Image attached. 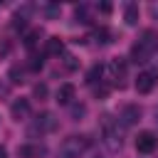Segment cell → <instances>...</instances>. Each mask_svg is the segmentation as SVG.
I'll return each mask as SVG.
<instances>
[{
	"label": "cell",
	"instance_id": "1",
	"mask_svg": "<svg viewBox=\"0 0 158 158\" xmlns=\"http://www.w3.org/2000/svg\"><path fill=\"white\" fill-rule=\"evenodd\" d=\"M89 146H91V138L89 136H67L62 143H59V151H57V156L59 158H81L86 151H89Z\"/></svg>",
	"mask_w": 158,
	"mask_h": 158
},
{
	"label": "cell",
	"instance_id": "2",
	"mask_svg": "<svg viewBox=\"0 0 158 158\" xmlns=\"http://www.w3.org/2000/svg\"><path fill=\"white\" fill-rule=\"evenodd\" d=\"M153 49H156V35L148 30V32H143V37L131 47V59H133V62H148L151 54H153Z\"/></svg>",
	"mask_w": 158,
	"mask_h": 158
},
{
	"label": "cell",
	"instance_id": "3",
	"mask_svg": "<svg viewBox=\"0 0 158 158\" xmlns=\"http://www.w3.org/2000/svg\"><path fill=\"white\" fill-rule=\"evenodd\" d=\"M101 136H104V146L109 151H118L121 148V136H118V126L114 123V118L106 114L101 116Z\"/></svg>",
	"mask_w": 158,
	"mask_h": 158
},
{
	"label": "cell",
	"instance_id": "4",
	"mask_svg": "<svg viewBox=\"0 0 158 158\" xmlns=\"http://www.w3.org/2000/svg\"><path fill=\"white\" fill-rule=\"evenodd\" d=\"M126 62L123 59H111L106 67H104V72H106V79L111 81V86H118V89H123L126 86Z\"/></svg>",
	"mask_w": 158,
	"mask_h": 158
},
{
	"label": "cell",
	"instance_id": "5",
	"mask_svg": "<svg viewBox=\"0 0 158 158\" xmlns=\"http://www.w3.org/2000/svg\"><path fill=\"white\" fill-rule=\"evenodd\" d=\"M57 128V116L52 114V111H42L35 121H32V126L27 128V133L30 136H42V133H49V131H54Z\"/></svg>",
	"mask_w": 158,
	"mask_h": 158
},
{
	"label": "cell",
	"instance_id": "6",
	"mask_svg": "<svg viewBox=\"0 0 158 158\" xmlns=\"http://www.w3.org/2000/svg\"><path fill=\"white\" fill-rule=\"evenodd\" d=\"M156 146H158V138H156V133L153 131H141L138 136H136V151L138 153H153L156 151Z\"/></svg>",
	"mask_w": 158,
	"mask_h": 158
},
{
	"label": "cell",
	"instance_id": "7",
	"mask_svg": "<svg viewBox=\"0 0 158 158\" xmlns=\"http://www.w3.org/2000/svg\"><path fill=\"white\" fill-rule=\"evenodd\" d=\"M156 74L158 72H141L136 77V91L138 94H148L153 86H156Z\"/></svg>",
	"mask_w": 158,
	"mask_h": 158
},
{
	"label": "cell",
	"instance_id": "8",
	"mask_svg": "<svg viewBox=\"0 0 158 158\" xmlns=\"http://www.w3.org/2000/svg\"><path fill=\"white\" fill-rule=\"evenodd\" d=\"M47 153V148L42 143H22L17 146V156L20 158H42Z\"/></svg>",
	"mask_w": 158,
	"mask_h": 158
},
{
	"label": "cell",
	"instance_id": "9",
	"mask_svg": "<svg viewBox=\"0 0 158 158\" xmlns=\"http://www.w3.org/2000/svg\"><path fill=\"white\" fill-rule=\"evenodd\" d=\"M30 101L27 99H15L12 101V106H10V114H12V118L15 121H25V118H30Z\"/></svg>",
	"mask_w": 158,
	"mask_h": 158
},
{
	"label": "cell",
	"instance_id": "10",
	"mask_svg": "<svg viewBox=\"0 0 158 158\" xmlns=\"http://www.w3.org/2000/svg\"><path fill=\"white\" fill-rule=\"evenodd\" d=\"M72 99H74V84H62L59 89H57V104H62V106H69L72 104Z\"/></svg>",
	"mask_w": 158,
	"mask_h": 158
},
{
	"label": "cell",
	"instance_id": "11",
	"mask_svg": "<svg viewBox=\"0 0 158 158\" xmlns=\"http://www.w3.org/2000/svg\"><path fill=\"white\" fill-rule=\"evenodd\" d=\"M121 118H123V123H126V126H133V123L141 118V109H138L136 104H128V106H123V109H121Z\"/></svg>",
	"mask_w": 158,
	"mask_h": 158
},
{
	"label": "cell",
	"instance_id": "12",
	"mask_svg": "<svg viewBox=\"0 0 158 158\" xmlns=\"http://www.w3.org/2000/svg\"><path fill=\"white\" fill-rule=\"evenodd\" d=\"M40 40H42V30L35 27V30H30V32L25 35V47H27V49H35V47L40 44Z\"/></svg>",
	"mask_w": 158,
	"mask_h": 158
},
{
	"label": "cell",
	"instance_id": "13",
	"mask_svg": "<svg viewBox=\"0 0 158 158\" xmlns=\"http://www.w3.org/2000/svg\"><path fill=\"white\" fill-rule=\"evenodd\" d=\"M123 20H126V25H136V22H138V5H136V2H128V5H126Z\"/></svg>",
	"mask_w": 158,
	"mask_h": 158
},
{
	"label": "cell",
	"instance_id": "14",
	"mask_svg": "<svg viewBox=\"0 0 158 158\" xmlns=\"http://www.w3.org/2000/svg\"><path fill=\"white\" fill-rule=\"evenodd\" d=\"M62 49H64V42L59 37H49L47 40V47H44L47 54H62Z\"/></svg>",
	"mask_w": 158,
	"mask_h": 158
},
{
	"label": "cell",
	"instance_id": "15",
	"mask_svg": "<svg viewBox=\"0 0 158 158\" xmlns=\"http://www.w3.org/2000/svg\"><path fill=\"white\" fill-rule=\"evenodd\" d=\"M101 77H104V67H101V64H94V67L86 72V84H96Z\"/></svg>",
	"mask_w": 158,
	"mask_h": 158
},
{
	"label": "cell",
	"instance_id": "16",
	"mask_svg": "<svg viewBox=\"0 0 158 158\" xmlns=\"http://www.w3.org/2000/svg\"><path fill=\"white\" fill-rule=\"evenodd\" d=\"M7 79H10L12 84H22V81H25V69H20L17 64H15V67H10V72H7Z\"/></svg>",
	"mask_w": 158,
	"mask_h": 158
},
{
	"label": "cell",
	"instance_id": "17",
	"mask_svg": "<svg viewBox=\"0 0 158 158\" xmlns=\"http://www.w3.org/2000/svg\"><path fill=\"white\" fill-rule=\"evenodd\" d=\"M94 40H96L99 44H109V42H111V30H106V27H99V30L94 32Z\"/></svg>",
	"mask_w": 158,
	"mask_h": 158
},
{
	"label": "cell",
	"instance_id": "18",
	"mask_svg": "<svg viewBox=\"0 0 158 158\" xmlns=\"http://www.w3.org/2000/svg\"><path fill=\"white\" fill-rule=\"evenodd\" d=\"M77 20H79V22H91V20H89V10H86V5L77 7Z\"/></svg>",
	"mask_w": 158,
	"mask_h": 158
},
{
	"label": "cell",
	"instance_id": "19",
	"mask_svg": "<svg viewBox=\"0 0 158 158\" xmlns=\"http://www.w3.org/2000/svg\"><path fill=\"white\" fill-rule=\"evenodd\" d=\"M42 64H44V59H42V57H37V54L30 59V69H32V72H40V69H42Z\"/></svg>",
	"mask_w": 158,
	"mask_h": 158
},
{
	"label": "cell",
	"instance_id": "20",
	"mask_svg": "<svg viewBox=\"0 0 158 158\" xmlns=\"http://www.w3.org/2000/svg\"><path fill=\"white\" fill-rule=\"evenodd\" d=\"M77 67H79V62H77V57H72V54H67V57H64V69H69V72H72V69H77Z\"/></svg>",
	"mask_w": 158,
	"mask_h": 158
},
{
	"label": "cell",
	"instance_id": "21",
	"mask_svg": "<svg viewBox=\"0 0 158 158\" xmlns=\"http://www.w3.org/2000/svg\"><path fill=\"white\" fill-rule=\"evenodd\" d=\"M84 114H86V106H84V104H74V106H72V116H74V118H81Z\"/></svg>",
	"mask_w": 158,
	"mask_h": 158
},
{
	"label": "cell",
	"instance_id": "22",
	"mask_svg": "<svg viewBox=\"0 0 158 158\" xmlns=\"http://www.w3.org/2000/svg\"><path fill=\"white\" fill-rule=\"evenodd\" d=\"M32 94H35L37 99H44V96H47V86H44V84H35V91H32Z\"/></svg>",
	"mask_w": 158,
	"mask_h": 158
},
{
	"label": "cell",
	"instance_id": "23",
	"mask_svg": "<svg viewBox=\"0 0 158 158\" xmlns=\"http://www.w3.org/2000/svg\"><path fill=\"white\" fill-rule=\"evenodd\" d=\"M7 52H10V42L7 40H0V57H5Z\"/></svg>",
	"mask_w": 158,
	"mask_h": 158
},
{
	"label": "cell",
	"instance_id": "24",
	"mask_svg": "<svg viewBox=\"0 0 158 158\" xmlns=\"http://www.w3.org/2000/svg\"><path fill=\"white\" fill-rule=\"evenodd\" d=\"M99 10H101V12H111V2H101Z\"/></svg>",
	"mask_w": 158,
	"mask_h": 158
},
{
	"label": "cell",
	"instance_id": "25",
	"mask_svg": "<svg viewBox=\"0 0 158 158\" xmlns=\"http://www.w3.org/2000/svg\"><path fill=\"white\" fill-rule=\"evenodd\" d=\"M148 10H151V15H153V17H158V2H151V7H148Z\"/></svg>",
	"mask_w": 158,
	"mask_h": 158
},
{
	"label": "cell",
	"instance_id": "26",
	"mask_svg": "<svg viewBox=\"0 0 158 158\" xmlns=\"http://www.w3.org/2000/svg\"><path fill=\"white\" fill-rule=\"evenodd\" d=\"M0 158H7V151H5V146H0Z\"/></svg>",
	"mask_w": 158,
	"mask_h": 158
}]
</instances>
